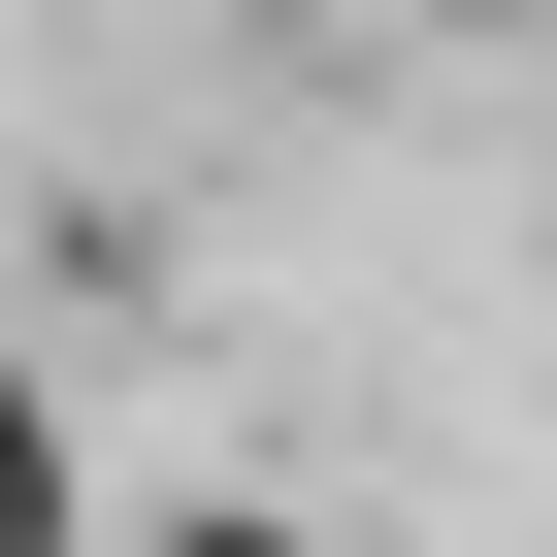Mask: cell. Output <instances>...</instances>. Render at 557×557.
Wrapping results in <instances>:
<instances>
[{
  "label": "cell",
  "instance_id": "cell-1",
  "mask_svg": "<svg viewBox=\"0 0 557 557\" xmlns=\"http://www.w3.org/2000/svg\"><path fill=\"white\" fill-rule=\"evenodd\" d=\"M0 557H99V426H66V361H0Z\"/></svg>",
  "mask_w": 557,
  "mask_h": 557
},
{
  "label": "cell",
  "instance_id": "cell-2",
  "mask_svg": "<svg viewBox=\"0 0 557 557\" xmlns=\"http://www.w3.org/2000/svg\"><path fill=\"white\" fill-rule=\"evenodd\" d=\"M132 557H329L296 492H132Z\"/></svg>",
  "mask_w": 557,
  "mask_h": 557
},
{
  "label": "cell",
  "instance_id": "cell-3",
  "mask_svg": "<svg viewBox=\"0 0 557 557\" xmlns=\"http://www.w3.org/2000/svg\"><path fill=\"white\" fill-rule=\"evenodd\" d=\"M394 34H557V0H394Z\"/></svg>",
  "mask_w": 557,
  "mask_h": 557
}]
</instances>
